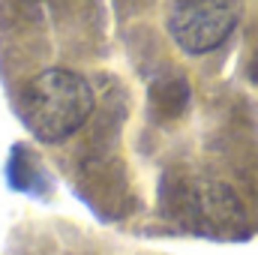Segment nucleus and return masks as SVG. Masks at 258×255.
Wrapping results in <instances>:
<instances>
[{
	"instance_id": "f257e3e1",
	"label": "nucleus",
	"mask_w": 258,
	"mask_h": 255,
	"mask_svg": "<svg viewBox=\"0 0 258 255\" xmlns=\"http://www.w3.org/2000/svg\"><path fill=\"white\" fill-rule=\"evenodd\" d=\"M18 111L33 138H39L42 144H60L93 114V90L78 72L54 66L39 72L24 87Z\"/></svg>"
},
{
	"instance_id": "f03ea898",
	"label": "nucleus",
	"mask_w": 258,
	"mask_h": 255,
	"mask_svg": "<svg viewBox=\"0 0 258 255\" xmlns=\"http://www.w3.org/2000/svg\"><path fill=\"white\" fill-rule=\"evenodd\" d=\"M243 0H174L168 33L186 54H210L234 33Z\"/></svg>"
}]
</instances>
